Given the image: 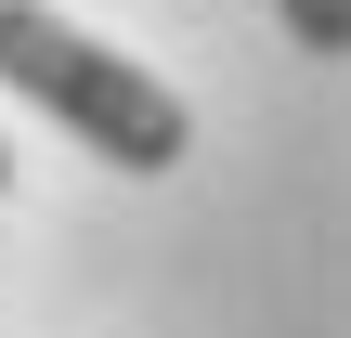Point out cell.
Masks as SVG:
<instances>
[{"label": "cell", "instance_id": "obj_3", "mask_svg": "<svg viewBox=\"0 0 351 338\" xmlns=\"http://www.w3.org/2000/svg\"><path fill=\"white\" fill-rule=\"evenodd\" d=\"M0 195H13V143H0Z\"/></svg>", "mask_w": 351, "mask_h": 338}, {"label": "cell", "instance_id": "obj_2", "mask_svg": "<svg viewBox=\"0 0 351 338\" xmlns=\"http://www.w3.org/2000/svg\"><path fill=\"white\" fill-rule=\"evenodd\" d=\"M300 52H351V0H274Z\"/></svg>", "mask_w": 351, "mask_h": 338}, {"label": "cell", "instance_id": "obj_1", "mask_svg": "<svg viewBox=\"0 0 351 338\" xmlns=\"http://www.w3.org/2000/svg\"><path fill=\"white\" fill-rule=\"evenodd\" d=\"M0 91H26L39 117H65V130H78L104 169H130V182L182 169V143H195V117H182L169 78H143L130 52L78 39V26L39 13V0H0Z\"/></svg>", "mask_w": 351, "mask_h": 338}]
</instances>
